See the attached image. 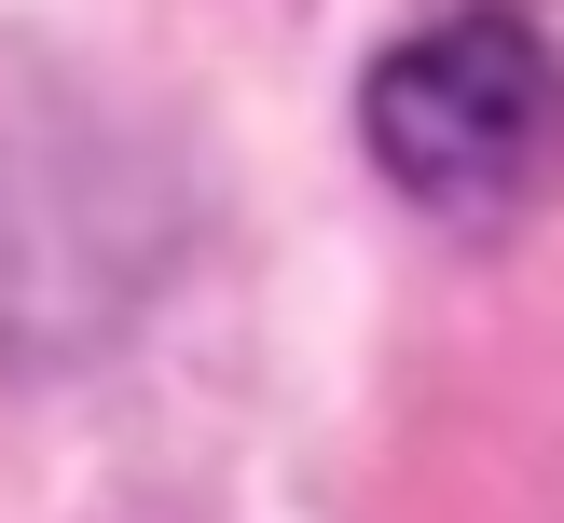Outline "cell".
Masks as SVG:
<instances>
[{"label": "cell", "mask_w": 564, "mask_h": 523, "mask_svg": "<svg viewBox=\"0 0 564 523\" xmlns=\"http://www.w3.org/2000/svg\"><path fill=\"white\" fill-rule=\"evenodd\" d=\"M372 152L400 165L427 207H523L564 165V69L538 28L455 14L372 69Z\"/></svg>", "instance_id": "obj_1"}]
</instances>
